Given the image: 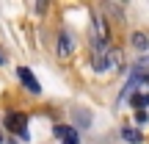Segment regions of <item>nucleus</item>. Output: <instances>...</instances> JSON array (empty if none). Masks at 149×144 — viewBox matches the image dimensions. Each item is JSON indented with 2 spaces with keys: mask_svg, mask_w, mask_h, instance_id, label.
Returning a JSON list of instances; mask_svg holds the SVG:
<instances>
[{
  "mask_svg": "<svg viewBox=\"0 0 149 144\" xmlns=\"http://www.w3.org/2000/svg\"><path fill=\"white\" fill-rule=\"evenodd\" d=\"M6 125H8V130H14L17 136L31 139V133H28V117H25V114H8V117H6Z\"/></svg>",
  "mask_w": 149,
  "mask_h": 144,
  "instance_id": "nucleus-1",
  "label": "nucleus"
},
{
  "mask_svg": "<svg viewBox=\"0 0 149 144\" xmlns=\"http://www.w3.org/2000/svg\"><path fill=\"white\" fill-rule=\"evenodd\" d=\"M17 78H19V83L25 86V89L31 91V94H39V91H42V86H39V80L33 78V72L28 70V67H19V70H17Z\"/></svg>",
  "mask_w": 149,
  "mask_h": 144,
  "instance_id": "nucleus-2",
  "label": "nucleus"
},
{
  "mask_svg": "<svg viewBox=\"0 0 149 144\" xmlns=\"http://www.w3.org/2000/svg\"><path fill=\"white\" fill-rule=\"evenodd\" d=\"M55 136H58V141H61V144H80L77 130L69 128V125H58V128H55Z\"/></svg>",
  "mask_w": 149,
  "mask_h": 144,
  "instance_id": "nucleus-3",
  "label": "nucleus"
},
{
  "mask_svg": "<svg viewBox=\"0 0 149 144\" xmlns=\"http://www.w3.org/2000/svg\"><path fill=\"white\" fill-rule=\"evenodd\" d=\"M119 67H122V50L111 47V53H108V58H105V72H116Z\"/></svg>",
  "mask_w": 149,
  "mask_h": 144,
  "instance_id": "nucleus-4",
  "label": "nucleus"
},
{
  "mask_svg": "<svg viewBox=\"0 0 149 144\" xmlns=\"http://www.w3.org/2000/svg\"><path fill=\"white\" fill-rule=\"evenodd\" d=\"M69 53H72V39L66 36V33H61V36H58V55H61V58H66Z\"/></svg>",
  "mask_w": 149,
  "mask_h": 144,
  "instance_id": "nucleus-5",
  "label": "nucleus"
},
{
  "mask_svg": "<svg viewBox=\"0 0 149 144\" xmlns=\"http://www.w3.org/2000/svg\"><path fill=\"white\" fill-rule=\"evenodd\" d=\"M130 103H133L135 108H146V105H149V94H146V91H141V94H133V97H130Z\"/></svg>",
  "mask_w": 149,
  "mask_h": 144,
  "instance_id": "nucleus-6",
  "label": "nucleus"
},
{
  "mask_svg": "<svg viewBox=\"0 0 149 144\" xmlns=\"http://www.w3.org/2000/svg\"><path fill=\"white\" fill-rule=\"evenodd\" d=\"M133 44H135V47H138V50H146V44H149V36H146V33H133Z\"/></svg>",
  "mask_w": 149,
  "mask_h": 144,
  "instance_id": "nucleus-7",
  "label": "nucleus"
},
{
  "mask_svg": "<svg viewBox=\"0 0 149 144\" xmlns=\"http://www.w3.org/2000/svg\"><path fill=\"white\" fill-rule=\"evenodd\" d=\"M122 136H124L127 141H133V144H138L141 139H144V136H141L138 130H133V128H124V130H122Z\"/></svg>",
  "mask_w": 149,
  "mask_h": 144,
  "instance_id": "nucleus-8",
  "label": "nucleus"
},
{
  "mask_svg": "<svg viewBox=\"0 0 149 144\" xmlns=\"http://www.w3.org/2000/svg\"><path fill=\"white\" fill-rule=\"evenodd\" d=\"M146 83H149V78H146Z\"/></svg>",
  "mask_w": 149,
  "mask_h": 144,
  "instance_id": "nucleus-9",
  "label": "nucleus"
},
{
  "mask_svg": "<svg viewBox=\"0 0 149 144\" xmlns=\"http://www.w3.org/2000/svg\"><path fill=\"white\" fill-rule=\"evenodd\" d=\"M0 61H3V58H0Z\"/></svg>",
  "mask_w": 149,
  "mask_h": 144,
  "instance_id": "nucleus-10",
  "label": "nucleus"
}]
</instances>
